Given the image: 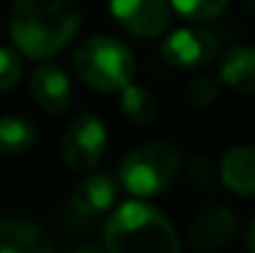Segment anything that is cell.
Returning <instances> with one entry per match:
<instances>
[{
	"instance_id": "obj_1",
	"label": "cell",
	"mask_w": 255,
	"mask_h": 253,
	"mask_svg": "<svg viewBox=\"0 0 255 253\" xmlns=\"http://www.w3.org/2000/svg\"><path fill=\"white\" fill-rule=\"evenodd\" d=\"M80 27L77 0H15L10 37L25 57L47 60L65 50Z\"/></svg>"
},
{
	"instance_id": "obj_2",
	"label": "cell",
	"mask_w": 255,
	"mask_h": 253,
	"mask_svg": "<svg viewBox=\"0 0 255 253\" xmlns=\"http://www.w3.org/2000/svg\"><path fill=\"white\" fill-rule=\"evenodd\" d=\"M109 253H181V241L171 221L149 204H122L104 226Z\"/></svg>"
},
{
	"instance_id": "obj_3",
	"label": "cell",
	"mask_w": 255,
	"mask_h": 253,
	"mask_svg": "<svg viewBox=\"0 0 255 253\" xmlns=\"http://www.w3.org/2000/svg\"><path fill=\"white\" fill-rule=\"evenodd\" d=\"M72 62L77 77L97 92H122L127 84H131L136 70L131 50L107 35L80 42Z\"/></svg>"
},
{
	"instance_id": "obj_4",
	"label": "cell",
	"mask_w": 255,
	"mask_h": 253,
	"mask_svg": "<svg viewBox=\"0 0 255 253\" xmlns=\"http://www.w3.org/2000/svg\"><path fill=\"white\" fill-rule=\"evenodd\" d=\"M181 169V154L169 142H146L127 152L119 164L122 186L139 199L156 196L176 181Z\"/></svg>"
},
{
	"instance_id": "obj_5",
	"label": "cell",
	"mask_w": 255,
	"mask_h": 253,
	"mask_svg": "<svg viewBox=\"0 0 255 253\" xmlns=\"http://www.w3.org/2000/svg\"><path fill=\"white\" fill-rule=\"evenodd\" d=\"M107 149V127L97 114H80L62 134V159L72 171H89Z\"/></svg>"
},
{
	"instance_id": "obj_6",
	"label": "cell",
	"mask_w": 255,
	"mask_h": 253,
	"mask_svg": "<svg viewBox=\"0 0 255 253\" xmlns=\"http://www.w3.org/2000/svg\"><path fill=\"white\" fill-rule=\"evenodd\" d=\"M109 12L139 37H159L171 22L166 0H109Z\"/></svg>"
},
{
	"instance_id": "obj_7",
	"label": "cell",
	"mask_w": 255,
	"mask_h": 253,
	"mask_svg": "<svg viewBox=\"0 0 255 253\" xmlns=\"http://www.w3.org/2000/svg\"><path fill=\"white\" fill-rule=\"evenodd\" d=\"M164 60L176 67H203L216 57V40L201 27H178L164 40Z\"/></svg>"
},
{
	"instance_id": "obj_8",
	"label": "cell",
	"mask_w": 255,
	"mask_h": 253,
	"mask_svg": "<svg viewBox=\"0 0 255 253\" xmlns=\"http://www.w3.org/2000/svg\"><path fill=\"white\" fill-rule=\"evenodd\" d=\"M238 226H236V216L216 204V206H208L203 214H198V219L191 224L188 229V244L191 249L198 253H211L223 249L228 241H233Z\"/></svg>"
},
{
	"instance_id": "obj_9",
	"label": "cell",
	"mask_w": 255,
	"mask_h": 253,
	"mask_svg": "<svg viewBox=\"0 0 255 253\" xmlns=\"http://www.w3.org/2000/svg\"><path fill=\"white\" fill-rule=\"evenodd\" d=\"M30 92L35 97V102L52 114H60L70 107L72 102V84L70 77L65 75L62 67H57L55 62H42L30 80Z\"/></svg>"
},
{
	"instance_id": "obj_10",
	"label": "cell",
	"mask_w": 255,
	"mask_h": 253,
	"mask_svg": "<svg viewBox=\"0 0 255 253\" xmlns=\"http://www.w3.org/2000/svg\"><path fill=\"white\" fill-rule=\"evenodd\" d=\"M0 253H55V244L42 226L10 219L0 224Z\"/></svg>"
},
{
	"instance_id": "obj_11",
	"label": "cell",
	"mask_w": 255,
	"mask_h": 253,
	"mask_svg": "<svg viewBox=\"0 0 255 253\" xmlns=\"http://www.w3.org/2000/svg\"><path fill=\"white\" fill-rule=\"evenodd\" d=\"M117 201V184L107 174H92L72 191V206L82 216H104Z\"/></svg>"
},
{
	"instance_id": "obj_12",
	"label": "cell",
	"mask_w": 255,
	"mask_h": 253,
	"mask_svg": "<svg viewBox=\"0 0 255 253\" xmlns=\"http://www.w3.org/2000/svg\"><path fill=\"white\" fill-rule=\"evenodd\" d=\"M221 179L226 189L238 196L255 194V149L253 147H233L226 152L221 162Z\"/></svg>"
},
{
	"instance_id": "obj_13",
	"label": "cell",
	"mask_w": 255,
	"mask_h": 253,
	"mask_svg": "<svg viewBox=\"0 0 255 253\" xmlns=\"http://www.w3.org/2000/svg\"><path fill=\"white\" fill-rule=\"evenodd\" d=\"M221 80L246 97H255V47H233L221 65Z\"/></svg>"
},
{
	"instance_id": "obj_14",
	"label": "cell",
	"mask_w": 255,
	"mask_h": 253,
	"mask_svg": "<svg viewBox=\"0 0 255 253\" xmlns=\"http://www.w3.org/2000/svg\"><path fill=\"white\" fill-rule=\"evenodd\" d=\"M35 139H37V129L30 119L17 114L0 117V154L7 157L25 154L27 149H32Z\"/></svg>"
},
{
	"instance_id": "obj_15",
	"label": "cell",
	"mask_w": 255,
	"mask_h": 253,
	"mask_svg": "<svg viewBox=\"0 0 255 253\" xmlns=\"http://www.w3.org/2000/svg\"><path fill=\"white\" fill-rule=\"evenodd\" d=\"M122 109L131 124H151L159 114V99L141 84H127L122 89Z\"/></svg>"
},
{
	"instance_id": "obj_16",
	"label": "cell",
	"mask_w": 255,
	"mask_h": 253,
	"mask_svg": "<svg viewBox=\"0 0 255 253\" xmlns=\"http://www.w3.org/2000/svg\"><path fill=\"white\" fill-rule=\"evenodd\" d=\"M171 5L188 20H211L226 10L228 0H171Z\"/></svg>"
},
{
	"instance_id": "obj_17",
	"label": "cell",
	"mask_w": 255,
	"mask_h": 253,
	"mask_svg": "<svg viewBox=\"0 0 255 253\" xmlns=\"http://www.w3.org/2000/svg\"><path fill=\"white\" fill-rule=\"evenodd\" d=\"M221 97V87L211 77H198L186 87V102L191 107H208Z\"/></svg>"
},
{
	"instance_id": "obj_18",
	"label": "cell",
	"mask_w": 255,
	"mask_h": 253,
	"mask_svg": "<svg viewBox=\"0 0 255 253\" xmlns=\"http://www.w3.org/2000/svg\"><path fill=\"white\" fill-rule=\"evenodd\" d=\"M22 77V60L17 52L0 47V92L15 87Z\"/></svg>"
},
{
	"instance_id": "obj_19",
	"label": "cell",
	"mask_w": 255,
	"mask_h": 253,
	"mask_svg": "<svg viewBox=\"0 0 255 253\" xmlns=\"http://www.w3.org/2000/svg\"><path fill=\"white\" fill-rule=\"evenodd\" d=\"M246 246H248V251L255 253V221L248 226V236H246Z\"/></svg>"
},
{
	"instance_id": "obj_20",
	"label": "cell",
	"mask_w": 255,
	"mask_h": 253,
	"mask_svg": "<svg viewBox=\"0 0 255 253\" xmlns=\"http://www.w3.org/2000/svg\"><path fill=\"white\" fill-rule=\"evenodd\" d=\"M72 253H99L97 249H92V246H80V249H75Z\"/></svg>"
}]
</instances>
